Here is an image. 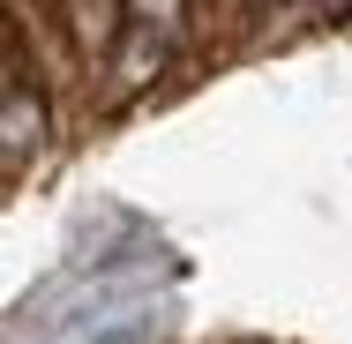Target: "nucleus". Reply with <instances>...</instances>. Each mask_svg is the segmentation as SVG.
Returning a JSON list of instances; mask_svg holds the SVG:
<instances>
[{"instance_id": "obj_3", "label": "nucleus", "mask_w": 352, "mask_h": 344, "mask_svg": "<svg viewBox=\"0 0 352 344\" xmlns=\"http://www.w3.org/2000/svg\"><path fill=\"white\" fill-rule=\"evenodd\" d=\"M217 8L225 0H188V23H217Z\"/></svg>"}, {"instance_id": "obj_1", "label": "nucleus", "mask_w": 352, "mask_h": 344, "mask_svg": "<svg viewBox=\"0 0 352 344\" xmlns=\"http://www.w3.org/2000/svg\"><path fill=\"white\" fill-rule=\"evenodd\" d=\"M173 53H180V45H165L157 30H142V23H120V38H113V60H105V75H113V98H135V90H150L157 75L173 68Z\"/></svg>"}, {"instance_id": "obj_2", "label": "nucleus", "mask_w": 352, "mask_h": 344, "mask_svg": "<svg viewBox=\"0 0 352 344\" xmlns=\"http://www.w3.org/2000/svg\"><path fill=\"white\" fill-rule=\"evenodd\" d=\"M120 23H142L165 45H180L188 38V0H120Z\"/></svg>"}]
</instances>
